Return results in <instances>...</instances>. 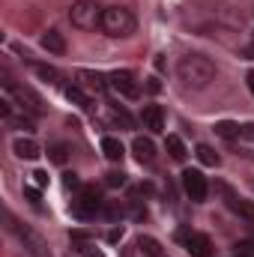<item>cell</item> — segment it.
Returning <instances> with one entry per match:
<instances>
[{
  "label": "cell",
  "mask_w": 254,
  "mask_h": 257,
  "mask_svg": "<svg viewBox=\"0 0 254 257\" xmlns=\"http://www.w3.org/2000/svg\"><path fill=\"white\" fill-rule=\"evenodd\" d=\"M177 75H180V81L191 87V90H203V87H209V81L215 78V63L209 60V57H203V54H186L180 66H177Z\"/></svg>",
  "instance_id": "obj_1"
},
{
  "label": "cell",
  "mask_w": 254,
  "mask_h": 257,
  "mask_svg": "<svg viewBox=\"0 0 254 257\" xmlns=\"http://www.w3.org/2000/svg\"><path fill=\"white\" fill-rule=\"evenodd\" d=\"M135 27H138V21L126 6H108L102 15V33L111 39H129L135 33Z\"/></svg>",
  "instance_id": "obj_2"
},
{
  "label": "cell",
  "mask_w": 254,
  "mask_h": 257,
  "mask_svg": "<svg viewBox=\"0 0 254 257\" xmlns=\"http://www.w3.org/2000/svg\"><path fill=\"white\" fill-rule=\"evenodd\" d=\"M3 105H12V108L24 111V114H30V117H39V114L45 111V108H42V99H39L30 87L12 84V81L3 84Z\"/></svg>",
  "instance_id": "obj_3"
},
{
  "label": "cell",
  "mask_w": 254,
  "mask_h": 257,
  "mask_svg": "<svg viewBox=\"0 0 254 257\" xmlns=\"http://www.w3.org/2000/svg\"><path fill=\"white\" fill-rule=\"evenodd\" d=\"M102 15H105V9L96 0H75L72 9H69V21L78 30H96V27H102Z\"/></svg>",
  "instance_id": "obj_4"
},
{
  "label": "cell",
  "mask_w": 254,
  "mask_h": 257,
  "mask_svg": "<svg viewBox=\"0 0 254 257\" xmlns=\"http://www.w3.org/2000/svg\"><path fill=\"white\" fill-rule=\"evenodd\" d=\"M99 209H102V197H99V192H96L93 186L81 189V194H78L75 203H72V215H75V218H93Z\"/></svg>",
  "instance_id": "obj_5"
},
{
  "label": "cell",
  "mask_w": 254,
  "mask_h": 257,
  "mask_svg": "<svg viewBox=\"0 0 254 257\" xmlns=\"http://www.w3.org/2000/svg\"><path fill=\"white\" fill-rule=\"evenodd\" d=\"M183 192L189 194V200L203 203V200H206V194H209V183H206V177H203L200 171L189 168V171H183Z\"/></svg>",
  "instance_id": "obj_6"
},
{
  "label": "cell",
  "mask_w": 254,
  "mask_h": 257,
  "mask_svg": "<svg viewBox=\"0 0 254 257\" xmlns=\"http://www.w3.org/2000/svg\"><path fill=\"white\" fill-rule=\"evenodd\" d=\"M180 242L191 257H212V239L197 230H180Z\"/></svg>",
  "instance_id": "obj_7"
},
{
  "label": "cell",
  "mask_w": 254,
  "mask_h": 257,
  "mask_svg": "<svg viewBox=\"0 0 254 257\" xmlns=\"http://www.w3.org/2000/svg\"><path fill=\"white\" fill-rule=\"evenodd\" d=\"M9 227L15 230V236H18V239L24 242V248H27V251H30L33 257H51V254H48V248H45V242H42V239H39V236H36L33 230H27V227L15 224L12 218H9Z\"/></svg>",
  "instance_id": "obj_8"
},
{
  "label": "cell",
  "mask_w": 254,
  "mask_h": 257,
  "mask_svg": "<svg viewBox=\"0 0 254 257\" xmlns=\"http://www.w3.org/2000/svg\"><path fill=\"white\" fill-rule=\"evenodd\" d=\"M108 84H111L120 96H126V99H138V96H141V84H138V78H135L132 72H114V75L108 78Z\"/></svg>",
  "instance_id": "obj_9"
},
{
  "label": "cell",
  "mask_w": 254,
  "mask_h": 257,
  "mask_svg": "<svg viewBox=\"0 0 254 257\" xmlns=\"http://www.w3.org/2000/svg\"><path fill=\"white\" fill-rule=\"evenodd\" d=\"M3 123L9 128H24V132H33V117L12 108V105H3Z\"/></svg>",
  "instance_id": "obj_10"
},
{
  "label": "cell",
  "mask_w": 254,
  "mask_h": 257,
  "mask_svg": "<svg viewBox=\"0 0 254 257\" xmlns=\"http://www.w3.org/2000/svg\"><path fill=\"white\" fill-rule=\"evenodd\" d=\"M221 192H224V197H227V206L236 212V215H242V218H248V221H254V203H248L245 197H239V194H233L227 186H218Z\"/></svg>",
  "instance_id": "obj_11"
},
{
  "label": "cell",
  "mask_w": 254,
  "mask_h": 257,
  "mask_svg": "<svg viewBox=\"0 0 254 257\" xmlns=\"http://www.w3.org/2000/svg\"><path fill=\"white\" fill-rule=\"evenodd\" d=\"M141 123L147 132H162L165 128V111L159 108V105H147L144 111H141Z\"/></svg>",
  "instance_id": "obj_12"
},
{
  "label": "cell",
  "mask_w": 254,
  "mask_h": 257,
  "mask_svg": "<svg viewBox=\"0 0 254 257\" xmlns=\"http://www.w3.org/2000/svg\"><path fill=\"white\" fill-rule=\"evenodd\" d=\"M12 150H15V156L18 159H27V162H33V159H39V144L33 141V138H15L12 141Z\"/></svg>",
  "instance_id": "obj_13"
},
{
  "label": "cell",
  "mask_w": 254,
  "mask_h": 257,
  "mask_svg": "<svg viewBox=\"0 0 254 257\" xmlns=\"http://www.w3.org/2000/svg\"><path fill=\"white\" fill-rule=\"evenodd\" d=\"M132 153H135V159H138L141 165H150V162L156 159V144H153L150 138H135V141H132Z\"/></svg>",
  "instance_id": "obj_14"
},
{
  "label": "cell",
  "mask_w": 254,
  "mask_h": 257,
  "mask_svg": "<svg viewBox=\"0 0 254 257\" xmlns=\"http://www.w3.org/2000/svg\"><path fill=\"white\" fill-rule=\"evenodd\" d=\"M102 153H105V159H111V162H123V156H126V147L120 144V138H114V135H105V138H102Z\"/></svg>",
  "instance_id": "obj_15"
},
{
  "label": "cell",
  "mask_w": 254,
  "mask_h": 257,
  "mask_svg": "<svg viewBox=\"0 0 254 257\" xmlns=\"http://www.w3.org/2000/svg\"><path fill=\"white\" fill-rule=\"evenodd\" d=\"M42 48H45V51H51V54H66V39H63V33H57V30H48V33L42 36Z\"/></svg>",
  "instance_id": "obj_16"
},
{
  "label": "cell",
  "mask_w": 254,
  "mask_h": 257,
  "mask_svg": "<svg viewBox=\"0 0 254 257\" xmlns=\"http://www.w3.org/2000/svg\"><path fill=\"white\" fill-rule=\"evenodd\" d=\"M138 251H141L144 257H165L162 242L153 239V236H138Z\"/></svg>",
  "instance_id": "obj_17"
},
{
  "label": "cell",
  "mask_w": 254,
  "mask_h": 257,
  "mask_svg": "<svg viewBox=\"0 0 254 257\" xmlns=\"http://www.w3.org/2000/svg\"><path fill=\"white\" fill-rule=\"evenodd\" d=\"M165 150L171 153V159H174V162H183V159H186V144H183V138H177V135H168Z\"/></svg>",
  "instance_id": "obj_18"
},
{
  "label": "cell",
  "mask_w": 254,
  "mask_h": 257,
  "mask_svg": "<svg viewBox=\"0 0 254 257\" xmlns=\"http://www.w3.org/2000/svg\"><path fill=\"white\" fill-rule=\"evenodd\" d=\"M66 99L72 102V105H78V108H84V111H90L93 108V102L84 96V90L81 87H66Z\"/></svg>",
  "instance_id": "obj_19"
},
{
  "label": "cell",
  "mask_w": 254,
  "mask_h": 257,
  "mask_svg": "<svg viewBox=\"0 0 254 257\" xmlns=\"http://www.w3.org/2000/svg\"><path fill=\"white\" fill-rule=\"evenodd\" d=\"M78 78H81V84H84V87H90V90H96V93H102V90H105V78H102V75H96V72H78Z\"/></svg>",
  "instance_id": "obj_20"
},
{
  "label": "cell",
  "mask_w": 254,
  "mask_h": 257,
  "mask_svg": "<svg viewBox=\"0 0 254 257\" xmlns=\"http://www.w3.org/2000/svg\"><path fill=\"white\" fill-rule=\"evenodd\" d=\"M194 156H197V159H200L203 165H209V168H215V165L221 162V159H218V153H215V150H212L209 144H200V147L194 150Z\"/></svg>",
  "instance_id": "obj_21"
},
{
  "label": "cell",
  "mask_w": 254,
  "mask_h": 257,
  "mask_svg": "<svg viewBox=\"0 0 254 257\" xmlns=\"http://www.w3.org/2000/svg\"><path fill=\"white\" fill-rule=\"evenodd\" d=\"M33 72H36L39 78H45L48 84H57V81H60V72H57L54 66H42V63H33Z\"/></svg>",
  "instance_id": "obj_22"
},
{
  "label": "cell",
  "mask_w": 254,
  "mask_h": 257,
  "mask_svg": "<svg viewBox=\"0 0 254 257\" xmlns=\"http://www.w3.org/2000/svg\"><path fill=\"white\" fill-rule=\"evenodd\" d=\"M102 212H105L111 221H117V218H123V215H126V206H123L120 200H108V203L102 206Z\"/></svg>",
  "instance_id": "obj_23"
},
{
  "label": "cell",
  "mask_w": 254,
  "mask_h": 257,
  "mask_svg": "<svg viewBox=\"0 0 254 257\" xmlns=\"http://www.w3.org/2000/svg\"><path fill=\"white\" fill-rule=\"evenodd\" d=\"M215 132H218L221 138H227V141H233V138H239V132H242V126H236V123H230V120H224V123H218V126H215Z\"/></svg>",
  "instance_id": "obj_24"
},
{
  "label": "cell",
  "mask_w": 254,
  "mask_h": 257,
  "mask_svg": "<svg viewBox=\"0 0 254 257\" xmlns=\"http://www.w3.org/2000/svg\"><path fill=\"white\" fill-rule=\"evenodd\" d=\"M48 153H51V162L63 165V162H66V156H69V147H66V144H54V147H51Z\"/></svg>",
  "instance_id": "obj_25"
},
{
  "label": "cell",
  "mask_w": 254,
  "mask_h": 257,
  "mask_svg": "<svg viewBox=\"0 0 254 257\" xmlns=\"http://www.w3.org/2000/svg\"><path fill=\"white\" fill-rule=\"evenodd\" d=\"M129 215H132L135 221H144V218H147V209L141 206V200H129Z\"/></svg>",
  "instance_id": "obj_26"
},
{
  "label": "cell",
  "mask_w": 254,
  "mask_h": 257,
  "mask_svg": "<svg viewBox=\"0 0 254 257\" xmlns=\"http://www.w3.org/2000/svg\"><path fill=\"white\" fill-rule=\"evenodd\" d=\"M105 183L108 186H123L126 183V174L123 171H111V174H105Z\"/></svg>",
  "instance_id": "obj_27"
},
{
  "label": "cell",
  "mask_w": 254,
  "mask_h": 257,
  "mask_svg": "<svg viewBox=\"0 0 254 257\" xmlns=\"http://www.w3.org/2000/svg\"><path fill=\"white\" fill-rule=\"evenodd\" d=\"M111 120H114V123H120V126H132V117H129L126 111H114V114H111Z\"/></svg>",
  "instance_id": "obj_28"
},
{
  "label": "cell",
  "mask_w": 254,
  "mask_h": 257,
  "mask_svg": "<svg viewBox=\"0 0 254 257\" xmlns=\"http://www.w3.org/2000/svg\"><path fill=\"white\" fill-rule=\"evenodd\" d=\"M236 254L254 257V242H236Z\"/></svg>",
  "instance_id": "obj_29"
},
{
  "label": "cell",
  "mask_w": 254,
  "mask_h": 257,
  "mask_svg": "<svg viewBox=\"0 0 254 257\" xmlns=\"http://www.w3.org/2000/svg\"><path fill=\"white\" fill-rule=\"evenodd\" d=\"M63 186H66V189H81L78 174H63Z\"/></svg>",
  "instance_id": "obj_30"
},
{
  "label": "cell",
  "mask_w": 254,
  "mask_h": 257,
  "mask_svg": "<svg viewBox=\"0 0 254 257\" xmlns=\"http://www.w3.org/2000/svg\"><path fill=\"white\" fill-rule=\"evenodd\" d=\"M30 177H33V183H36L39 189H45V186H48V174H45V171H33Z\"/></svg>",
  "instance_id": "obj_31"
},
{
  "label": "cell",
  "mask_w": 254,
  "mask_h": 257,
  "mask_svg": "<svg viewBox=\"0 0 254 257\" xmlns=\"http://www.w3.org/2000/svg\"><path fill=\"white\" fill-rule=\"evenodd\" d=\"M239 138H245V141H254V123H245L242 132H239Z\"/></svg>",
  "instance_id": "obj_32"
},
{
  "label": "cell",
  "mask_w": 254,
  "mask_h": 257,
  "mask_svg": "<svg viewBox=\"0 0 254 257\" xmlns=\"http://www.w3.org/2000/svg\"><path fill=\"white\" fill-rule=\"evenodd\" d=\"M24 194H27V200H30L33 206H39V192H36V189H30V186H27V189H24Z\"/></svg>",
  "instance_id": "obj_33"
},
{
  "label": "cell",
  "mask_w": 254,
  "mask_h": 257,
  "mask_svg": "<svg viewBox=\"0 0 254 257\" xmlns=\"http://www.w3.org/2000/svg\"><path fill=\"white\" fill-rule=\"evenodd\" d=\"M147 81H150V84H147V90H150V93H159V87H162V84H159L156 78H147Z\"/></svg>",
  "instance_id": "obj_34"
},
{
  "label": "cell",
  "mask_w": 254,
  "mask_h": 257,
  "mask_svg": "<svg viewBox=\"0 0 254 257\" xmlns=\"http://www.w3.org/2000/svg\"><path fill=\"white\" fill-rule=\"evenodd\" d=\"M108 239H111V242H120V239H123V227H120V230H111Z\"/></svg>",
  "instance_id": "obj_35"
},
{
  "label": "cell",
  "mask_w": 254,
  "mask_h": 257,
  "mask_svg": "<svg viewBox=\"0 0 254 257\" xmlns=\"http://www.w3.org/2000/svg\"><path fill=\"white\" fill-rule=\"evenodd\" d=\"M248 87H251V93H254V69L248 72Z\"/></svg>",
  "instance_id": "obj_36"
},
{
  "label": "cell",
  "mask_w": 254,
  "mask_h": 257,
  "mask_svg": "<svg viewBox=\"0 0 254 257\" xmlns=\"http://www.w3.org/2000/svg\"><path fill=\"white\" fill-rule=\"evenodd\" d=\"M245 54H248V57H254V42L248 45V48H245Z\"/></svg>",
  "instance_id": "obj_37"
},
{
  "label": "cell",
  "mask_w": 254,
  "mask_h": 257,
  "mask_svg": "<svg viewBox=\"0 0 254 257\" xmlns=\"http://www.w3.org/2000/svg\"><path fill=\"white\" fill-rule=\"evenodd\" d=\"M87 257H105V254H102V251H90Z\"/></svg>",
  "instance_id": "obj_38"
},
{
  "label": "cell",
  "mask_w": 254,
  "mask_h": 257,
  "mask_svg": "<svg viewBox=\"0 0 254 257\" xmlns=\"http://www.w3.org/2000/svg\"><path fill=\"white\" fill-rule=\"evenodd\" d=\"M233 257H242V254H233Z\"/></svg>",
  "instance_id": "obj_39"
}]
</instances>
